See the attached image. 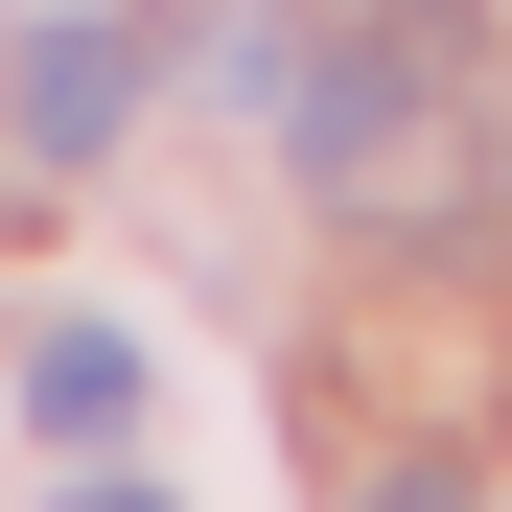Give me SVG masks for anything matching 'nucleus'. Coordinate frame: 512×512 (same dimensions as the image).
Here are the masks:
<instances>
[{"mask_svg": "<svg viewBox=\"0 0 512 512\" xmlns=\"http://www.w3.org/2000/svg\"><path fill=\"white\" fill-rule=\"evenodd\" d=\"M140 94H163V47H140V24H94V0H47V24H24V70H0L24 163H117V140H140Z\"/></svg>", "mask_w": 512, "mask_h": 512, "instance_id": "nucleus-1", "label": "nucleus"}, {"mask_svg": "<svg viewBox=\"0 0 512 512\" xmlns=\"http://www.w3.org/2000/svg\"><path fill=\"white\" fill-rule=\"evenodd\" d=\"M24 419H47V443H117V419H140V326H47V350H24Z\"/></svg>", "mask_w": 512, "mask_h": 512, "instance_id": "nucleus-2", "label": "nucleus"}, {"mask_svg": "<svg viewBox=\"0 0 512 512\" xmlns=\"http://www.w3.org/2000/svg\"><path fill=\"white\" fill-rule=\"evenodd\" d=\"M373 512H466V466H396V489H373Z\"/></svg>", "mask_w": 512, "mask_h": 512, "instance_id": "nucleus-3", "label": "nucleus"}, {"mask_svg": "<svg viewBox=\"0 0 512 512\" xmlns=\"http://www.w3.org/2000/svg\"><path fill=\"white\" fill-rule=\"evenodd\" d=\"M70 512H163V489H117V466H94V489H70Z\"/></svg>", "mask_w": 512, "mask_h": 512, "instance_id": "nucleus-4", "label": "nucleus"}]
</instances>
